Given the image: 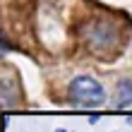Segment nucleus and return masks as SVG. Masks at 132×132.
<instances>
[{"mask_svg":"<svg viewBox=\"0 0 132 132\" xmlns=\"http://www.w3.org/2000/svg\"><path fill=\"white\" fill-rule=\"evenodd\" d=\"M127 125H130V127H132V118H127Z\"/></svg>","mask_w":132,"mask_h":132,"instance_id":"4","label":"nucleus"},{"mask_svg":"<svg viewBox=\"0 0 132 132\" xmlns=\"http://www.w3.org/2000/svg\"><path fill=\"white\" fill-rule=\"evenodd\" d=\"M130 103H132V79H120L118 82V101H115V106L127 108Z\"/></svg>","mask_w":132,"mask_h":132,"instance_id":"3","label":"nucleus"},{"mask_svg":"<svg viewBox=\"0 0 132 132\" xmlns=\"http://www.w3.org/2000/svg\"><path fill=\"white\" fill-rule=\"evenodd\" d=\"M70 101L75 106H82V108H98L106 103V89L98 79L89 75H79L70 82Z\"/></svg>","mask_w":132,"mask_h":132,"instance_id":"2","label":"nucleus"},{"mask_svg":"<svg viewBox=\"0 0 132 132\" xmlns=\"http://www.w3.org/2000/svg\"><path fill=\"white\" fill-rule=\"evenodd\" d=\"M77 34L84 41L87 51L103 63H111V58L118 55L120 43H122L118 24H113V19H106V17H94V19L84 22L77 29Z\"/></svg>","mask_w":132,"mask_h":132,"instance_id":"1","label":"nucleus"},{"mask_svg":"<svg viewBox=\"0 0 132 132\" xmlns=\"http://www.w3.org/2000/svg\"><path fill=\"white\" fill-rule=\"evenodd\" d=\"M55 132H67V130H63V127H58V130H55Z\"/></svg>","mask_w":132,"mask_h":132,"instance_id":"5","label":"nucleus"}]
</instances>
